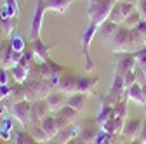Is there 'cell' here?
I'll list each match as a JSON object with an SVG mask.
<instances>
[{
    "label": "cell",
    "mask_w": 146,
    "mask_h": 144,
    "mask_svg": "<svg viewBox=\"0 0 146 144\" xmlns=\"http://www.w3.org/2000/svg\"><path fill=\"white\" fill-rule=\"evenodd\" d=\"M50 49H52V47H44V44H42L40 38L33 40V56L40 57V63L50 61V57H49V50H50Z\"/></svg>",
    "instance_id": "9c48e42d"
},
{
    "label": "cell",
    "mask_w": 146,
    "mask_h": 144,
    "mask_svg": "<svg viewBox=\"0 0 146 144\" xmlns=\"http://www.w3.org/2000/svg\"><path fill=\"white\" fill-rule=\"evenodd\" d=\"M59 90L63 92V94H66V92H75L77 90V78H73V77H63L61 80H59Z\"/></svg>",
    "instance_id": "9a60e30c"
},
{
    "label": "cell",
    "mask_w": 146,
    "mask_h": 144,
    "mask_svg": "<svg viewBox=\"0 0 146 144\" xmlns=\"http://www.w3.org/2000/svg\"><path fill=\"white\" fill-rule=\"evenodd\" d=\"M136 64V56L132 52H117V73L125 75L127 71H134Z\"/></svg>",
    "instance_id": "3957f363"
},
{
    "label": "cell",
    "mask_w": 146,
    "mask_h": 144,
    "mask_svg": "<svg viewBox=\"0 0 146 144\" xmlns=\"http://www.w3.org/2000/svg\"><path fill=\"white\" fill-rule=\"evenodd\" d=\"M42 129L45 130V134H47L49 137H54V135H58V134L61 132L59 125H58V122H56V116H49V115L42 120Z\"/></svg>",
    "instance_id": "ba28073f"
},
{
    "label": "cell",
    "mask_w": 146,
    "mask_h": 144,
    "mask_svg": "<svg viewBox=\"0 0 146 144\" xmlns=\"http://www.w3.org/2000/svg\"><path fill=\"white\" fill-rule=\"evenodd\" d=\"M58 115H59V116H63V118H66L68 122H71L73 118L78 115V111H77V110H73L71 106H68V104H66V106H63L61 110H59V113H58Z\"/></svg>",
    "instance_id": "44dd1931"
},
{
    "label": "cell",
    "mask_w": 146,
    "mask_h": 144,
    "mask_svg": "<svg viewBox=\"0 0 146 144\" xmlns=\"http://www.w3.org/2000/svg\"><path fill=\"white\" fill-rule=\"evenodd\" d=\"M0 5H5V0H0Z\"/></svg>",
    "instance_id": "4dcf8cb0"
},
{
    "label": "cell",
    "mask_w": 146,
    "mask_h": 144,
    "mask_svg": "<svg viewBox=\"0 0 146 144\" xmlns=\"http://www.w3.org/2000/svg\"><path fill=\"white\" fill-rule=\"evenodd\" d=\"M141 129H143V120H141V118H132V120H129V122L123 125V132H122V134H123L127 139L134 141V139H139Z\"/></svg>",
    "instance_id": "5b68a950"
},
{
    "label": "cell",
    "mask_w": 146,
    "mask_h": 144,
    "mask_svg": "<svg viewBox=\"0 0 146 144\" xmlns=\"http://www.w3.org/2000/svg\"><path fill=\"white\" fill-rule=\"evenodd\" d=\"M139 142L146 144V120L143 122V129H141V134H139Z\"/></svg>",
    "instance_id": "d4e9b609"
},
{
    "label": "cell",
    "mask_w": 146,
    "mask_h": 144,
    "mask_svg": "<svg viewBox=\"0 0 146 144\" xmlns=\"http://www.w3.org/2000/svg\"><path fill=\"white\" fill-rule=\"evenodd\" d=\"M96 83H98V78H78V80H77V90H75V92L92 94Z\"/></svg>",
    "instance_id": "30bf717a"
},
{
    "label": "cell",
    "mask_w": 146,
    "mask_h": 144,
    "mask_svg": "<svg viewBox=\"0 0 146 144\" xmlns=\"http://www.w3.org/2000/svg\"><path fill=\"white\" fill-rule=\"evenodd\" d=\"M143 71H144V75H146V66H143Z\"/></svg>",
    "instance_id": "1f68e13d"
},
{
    "label": "cell",
    "mask_w": 146,
    "mask_h": 144,
    "mask_svg": "<svg viewBox=\"0 0 146 144\" xmlns=\"http://www.w3.org/2000/svg\"><path fill=\"white\" fill-rule=\"evenodd\" d=\"M50 144H56V142H50Z\"/></svg>",
    "instance_id": "836d02e7"
},
{
    "label": "cell",
    "mask_w": 146,
    "mask_h": 144,
    "mask_svg": "<svg viewBox=\"0 0 146 144\" xmlns=\"http://www.w3.org/2000/svg\"><path fill=\"white\" fill-rule=\"evenodd\" d=\"M127 96H129L132 101H136V102H139V104H144L146 102V99L143 97V89H141V83H132L129 89H127V92H125Z\"/></svg>",
    "instance_id": "7c38bea8"
},
{
    "label": "cell",
    "mask_w": 146,
    "mask_h": 144,
    "mask_svg": "<svg viewBox=\"0 0 146 144\" xmlns=\"http://www.w3.org/2000/svg\"><path fill=\"white\" fill-rule=\"evenodd\" d=\"M117 2H123V0H117Z\"/></svg>",
    "instance_id": "d6a6232c"
},
{
    "label": "cell",
    "mask_w": 146,
    "mask_h": 144,
    "mask_svg": "<svg viewBox=\"0 0 146 144\" xmlns=\"http://www.w3.org/2000/svg\"><path fill=\"white\" fill-rule=\"evenodd\" d=\"M66 144H77V141H70V142H66Z\"/></svg>",
    "instance_id": "f546056e"
},
{
    "label": "cell",
    "mask_w": 146,
    "mask_h": 144,
    "mask_svg": "<svg viewBox=\"0 0 146 144\" xmlns=\"http://www.w3.org/2000/svg\"><path fill=\"white\" fill-rule=\"evenodd\" d=\"M143 19H144V17L139 14V11H137V9H134V11H132L129 16L125 17V21H123V26H127L129 30H132V28H136V26H137V24H139Z\"/></svg>",
    "instance_id": "2e32d148"
},
{
    "label": "cell",
    "mask_w": 146,
    "mask_h": 144,
    "mask_svg": "<svg viewBox=\"0 0 146 144\" xmlns=\"http://www.w3.org/2000/svg\"><path fill=\"white\" fill-rule=\"evenodd\" d=\"M11 47H12V50H16V52H19V54H23V50H25L26 44L23 42V38L19 37V35H16V37L12 38V42H11Z\"/></svg>",
    "instance_id": "603a6c76"
},
{
    "label": "cell",
    "mask_w": 146,
    "mask_h": 144,
    "mask_svg": "<svg viewBox=\"0 0 146 144\" xmlns=\"http://www.w3.org/2000/svg\"><path fill=\"white\" fill-rule=\"evenodd\" d=\"M123 2H129V4H132V5H136V4H137V0H123Z\"/></svg>",
    "instance_id": "f1b7e54d"
},
{
    "label": "cell",
    "mask_w": 146,
    "mask_h": 144,
    "mask_svg": "<svg viewBox=\"0 0 146 144\" xmlns=\"http://www.w3.org/2000/svg\"><path fill=\"white\" fill-rule=\"evenodd\" d=\"M49 110H50V108H49L47 101H36V102H33L31 104V122L35 123V122L44 120L47 116Z\"/></svg>",
    "instance_id": "52a82bcc"
},
{
    "label": "cell",
    "mask_w": 146,
    "mask_h": 144,
    "mask_svg": "<svg viewBox=\"0 0 146 144\" xmlns=\"http://www.w3.org/2000/svg\"><path fill=\"white\" fill-rule=\"evenodd\" d=\"M30 134H31V137H33L35 141H40V142H47V141L50 139V137L45 134V130H44L42 127H38V125H35V123H31Z\"/></svg>",
    "instance_id": "d6986e66"
},
{
    "label": "cell",
    "mask_w": 146,
    "mask_h": 144,
    "mask_svg": "<svg viewBox=\"0 0 146 144\" xmlns=\"http://www.w3.org/2000/svg\"><path fill=\"white\" fill-rule=\"evenodd\" d=\"M12 73H14V78H16L17 83H23L26 80V77H28V66L17 63L16 66H12Z\"/></svg>",
    "instance_id": "ac0fdd59"
},
{
    "label": "cell",
    "mask_w": 146,
    "mask_h": 144,
    "mask_svg": "<svg viewBox=\"0 0 146 144\" xmlns=\"http://www.w3.org/2000/svg\"><path fill=\"white\" fill-rule=\"evenodd\" d=\"M4 113V102H2V99H0V115Z\"/></svg>",
    "instance_id": "83f0119b"
},
{
    "label": "cell",
    "mask_w": 146,
    "mask_h": 144,
    "mask_svg": "<svg viewBox=\"0 0 146 144\" xmlns=\"http://www.w3.org/2000/svg\"><path fill=\"white\" fill-rule=\"evenodd\" d=\"M0 85H7V73L2 68H0Z\"/></svg>",
    "instance_id": "484cf974"
},
{
    "label": "cell",
    "mask_w": 146,
    "mask_h": 144,
    "mask_svg": "<svg viewBox=\"0 0 146 144\" xmlns=\"http://www.w3.org/2000/svg\"><path fill=\"white\" fill-rule=\"evenodd\" d=\"M45 0H38L36 4V11L33 14V21H31V42L40 38V30H42V21H44V12H45Z\"/></svg>",
    "instance_id": "277c9868"
},
{
    "label": "cell",
    "mask_w": 146,
    "mask_h": 144,
    "mask_svg": "<svg viewBox=\"0 0 146 144\" xmlns=\"http://www.w3.org/2000/svg\"><path fill=\"white\" fill-rule=\"evenodd\" d=\"M73 0H45V9L47 11H56V12H66L71 5Z\"/></svg>",
    "instance_id": "8fae6325"
},
{
    "label": "cell",
    "mask_w": 146,
    "mask_h": 144,
    "mask_svg": "<svg viewBox=\"0 0 146 144\" xmlns=\"http://www.w3.org/2000/svg\"><path fill=\"white\" fill-rule=\"evenodd\" d=\"M12 108H14V115L19 118L25 125H26V123L31 125V123H30V118H31V104H28L26 101H21V102L12 104Z\"/></svg>",
    "instance_id": "8992f818"
},
{
    "label": "cell",
    "mask_w": 146,
    "mask_h": 144,
    "mask_svg": "<svg viewBox=\"0 0 146 144\" xmlns=\"http://www.w3.org/2000/svg\"><path fill=\"white\" fill-rule=\"evenodd\" d=\"M141 89H143V97L146 99V83H143V85H141Z\"/></svg>",
    "instance_id": "4316f807"
},
{
    "label": "cell",
    "mask_w": 146,
    "mask_h": 144,
    "mask_svg": "<svg viewBox=\"0 0 146 144\" xmlns=\"http://www.w3.org/2000/svg\"><path fill=\"white\" fill-rule=\"evenodd\" d=\"M125 110H127V104L125 101H120L113 106V118H125Z\"/></svg>",
    "instance_id": "7402d4cb"
},
{
    "label": "cell",
    "mask_w": 146,
    "mask_h": 144,
    "mask_svg": "<svg viewBox=\"0 0 146 144\" xmlns=\"http://www.w3.org/2000/svg\"><path fill=\"white\" fill-rule=\"evenodd\" d=\"M99 28H101V37H103L104 40H108V38H111V37H113V33L117 31L118 24H115L113 21H110V19H108V21L103 23Z\"/></svg>",
    "instance_id": "e0dca14e"
},
{
    "label": "cell",
    "mask_w": 146,
    "mask_h": 144,
    "mask_svg": "<svg viewBox=\"0 0 146 144\" xmlns=\"http://www.w3.org/2000/svg\"><path fill=\"white\" fill-rule=\"evenodd\" d=\"M45 101H47V104H49V108L50 110H61V108L64 106L63 102H64V96H63V92H56V94H49L47 97H45Z\"/></svg>",
    "instance_id": "5bb4252c"
},
{
    "label": "cell",
    "mask_w": 146,
    "mask_h": 144,
    "mask_svg": "<svg viewBox=\"0 0 146 144\" xmlns=\"http://www.w3.org/2000/svg\"><path fill=\"white\" fill-rule=\"evenodd\" d=\"M85 102H87V94H84V92H75L68 99V106H71L73 110H77V111L82 110L85 106Z\"/></svg>",
    "instance_id": "4fadbf2b"
},
{
    "label": "cell",
    "mask_w": 146,
    "mask_h": 144,
    "mask_svg": "<svg viewBox=\"0 0 146 144\" xmlns=\"http://www.w3.org/2000/svg\"><path fill=\"white\" fill-rule=\"evenodd\" d=\"M78 139L87 141V142H92V141L96 139V129H94V127H89V125H87V127H85L84 130H80Z\"/></svg>",
    "instance_id": "ffe728a7"
},
{
    "label": "cell",
    "mask_w": 146,
    "mask_h": 144,
    "mask_svg": "<svg viewBox=\"0 0 146 144\" xmlns=\"http://www.w3.org/2000/svg\"><path fill=\"white\" fill-rule=\"evenodd\" d=\"M129 38H131V30L123 24H118L113 37L110 38L111 50L113 52H129Z\"/></svg>",
    "instance_id": "6da1fadb"
},
{
    "label": "cell",
    "mask_w": 146,
    "mask_h": 144,
    "mask_svg": "<svg viewBox=\"0 0 146 144\" xmlns=\"http://www.w3.org/2000/svg\"><path fill=\"white\" fill-rule=\"evenodd\" d=\"M144 106H146V102H144Z\"/></svg>",
    "instance_id": "e575fe53"
},
{
    "label": "cell",
    "mask_w": 146,
    "mask_h": 144,
    "mask_svg": "<svg viewBox=\"0 0 146 144\" xmlns=\"http://www.w3.org/2000/svg\"><path fill=\"white\" fill-rule=\"evenodd\" d=\"M136 9L139 11V14L146 19V0H137V4H136Z\"/></svg>",
    "instance_id": "cb8c5ba5"
},
{
    "label": "cell",
    "mask_w": 146,
    "mask_h": 144,
    "mask_svg": "<svg viewBox=\"0 0 146 144\" xmlns=\"http://www.w3.org/2000/svg\"><path fill=\"white\" fill-rule=\"evenodd\" d=\"M98 28H99L98 24L89 23V28H87V30L84 31V35H82V45H84V56H85L87 71H90V69L94 68V63H92V59H90V50H89V47H90V42H92V38H94Z\"/></svg>",
    "instance_id": "7a4b0ae2"
}]
</instances>
